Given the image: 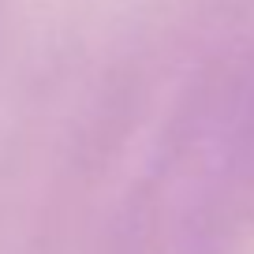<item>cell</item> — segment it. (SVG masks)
<instances>
[{
  "instance_id": "1",
  "label": "cell",
  "mask_w": 254,
  "mask_h": 254,
  "mask_svg": "<svg viewBox=\"0 0 254 254\" xmlns=\"http://www.w3.org/2000/svg\"><path fill=\"white\" fill-rule=\"evenodd\" d=\"M251 194L254 34H239L176 71L116 206L109 254H228Z\"/></svg>"
}]
</instances>
